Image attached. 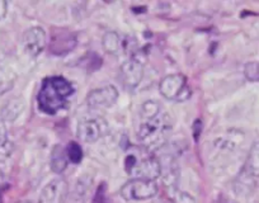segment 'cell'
I'll use <instances>...</instances> for the list:
<instances>
[{
	"label": "cell",
	"instance_id": "obj_1",
	"mask_svg": "<svg viewBox=\"0 0 259 203\" xmlns=\"http://www.w3.org/2000/svg\"><path fill=\"white\" fill-rule=\"evenodd\" d=\"M138 138L140 145L150 153L163 147L173 130L169 113L155 100L145 102L139 111Z\"/></svg>",
	"mask_w": 259,
	"mask_h": 203
},
{
	"label": "cell",
	"instance_id": "obj_20",
	"mask_svg": "<svg viewBox=\"0 0 259 203\" xmlns=\"http://www.w3.org/2000/svg\"><path fill=\"white\" fill-rule=\"evenodd\" d=\"M93 203H108V198H107V185H106V183H102L101 187L97 189L96 195H94Z\"/></svg>",
	"mask_w": 259,
	"mask_h": 203
},
{
	"label": "cell",
	"instance_id": "obj_13",
	"mask_svg": "<svg viewBox=\"0 0 259 203\" xmlns=\"http://www.w3.org/2000/svg\"><path fill=\"white\" fill-rule=\"evenodd\" d=\"M68 163L69 159L65 147H62L61 145H55L51 151V157H50V165H51L52 172L61 174L68 168Z\"/></svg>",
	"mask_w": 259,
	"mask_h": 203
},
{
	"label": "cell",
	"instance_id": "obj_15",
	"mask_svg": "<svg viewBox=\"0 0 259 203\" xmlns=\"http://www.w3.org/2000/svg\"><path fill=\"white\" fill-rule=\"evenodd\" d=\"M102 46L109 55H118L122 49V39L119 34L114 31L106 32L102 38Z\"/></svg>",
	"mask_w": 259,
	"mask_h": 203
},
{
	"label": "cell",
	"instance_id": "obj_2",
	"mask_svg": "<svg viewBox=\"0 0 259 203\" xmlns=\"http://www.w3.org/2000/svg\"><path fill=\"white\" fill-rule=\"evenodd\" d=\"M74 94V86L62 76H50L45 79L37 95L38 107L47 115H56L66 107Z\"/></svg>",
	"mask_w": 259,
	"mask_h": 203
},
{
	"label": "cell",
	"instance_id": "obj_3",
	"mask_svg": "<svg viewBox=\"0 0 259 203\" xmlns=\"http://www.w3.org/2000/svg\"><path fill=\"white\" fill-rule=\"evenodd\" d=\"M124 170L133 179L155 180L160 177L159 159L140 146H131L124 158Z\"/></svg>",
	"mask_w": 259,
	"mask_h": 203
},
{
	"label": "cell",
	"instance_id": "obj_22",
	"mask_svg": "<svg viewBox=\"0 0 259 203\" xmlns=\"http://www.w3.org/2000/svg\"><path fill=\"white\" fill-rule=\"evenodd\" d=\"M3 180H4V174H3V172L0 170V185L3 184Z\"/></svg>",
	"mask_w": 259,
	"mask_h": 203
},
{
	"label": "cell",
	"instance_id": "obj_11",
	"mask_svg": "<svg viewBox=\"0 0 259 203\" xmlns=\"http://www.w3.org/2000/svg\"><path fill=\"white\" fill-rule=\"evenodd\" d=\"M159 164H160V177L163 178L164 183L168 187L177 185L179 179V168L173 155H163L159 158Z\"/></svg>",
	"mask_w": 259,
	"mask_h": 203
},
{
	"label": "cell",
	"instance_id": "obj_16",
	"mask_svg": "<svg viewBox=\"0 0 259 203\" xmlns=\"http://www.w3.org/2000/svg\"><path fill=\"white\" fill-rule=\"evenodd\" d=\"M13 151V143L8 137V130L6 127L4 120L0 117V162L8 159Z\"/></svg>",
	"mask_w": 259,
	"mask_h": 203
},
{
	"label": "cell",
	"instance_id": "obj_7",
	"mask_svg": "<svg viewBox=\"0 0 259 203\" xmlns=\"http://www.w3.org/2000/svg\"><path fill=\"white\" fill-rule=\"evenodd\" d=\"M144 59L141 55H134L124 61L121 66V79L126 88H136L141 83L144 76Z\"/></svg>",
	"mask_w": 259,
	"mask_h": 203
},
{
	"label": "cell",
	"instance_id": "obj_6",
	"mask_svg": "<svg viewBox=\"0 0 259 203\" xmlns=\"http://www.w3.org/2000/svg\"><path fill=\"white\" fill-rule=\"evenodd\" d=\"M76 133H78L79 140L83 142H97L99 138L108 133V123L102 117L84 118L78 123Z\"/></svg>",
	"mask_w": 259,
	"mask_h": 203
},
{
	"label": "cell",
	"instance_id": "obj_5",
	"mask_svg": "<svg viewBox=\"0 0 259 203\" xmlns=\"http://www.w3.org/2000/svg\"><path fill=\"white\" fill-rule=\"evenodd\" d=\"M158 185L155 180L131 179L121 188V195L127 200H145L155 197Z\"/></svg>",
	"mask_w": 259,
	"mask_h": 203
},
{
	"label": "cell",
	"instance_id": "obj_23",
	"mask_svg": "<svg viewBox=\"0 0 259 203\" xmlns=\"http://www.w3.org/2000/svg\"><path fill=\"white\" fill-rule=\"evenodd\" d=\"M18 203H38V202H33V200H21Z\"/></svg>",
	"mask_w": 259,
	"mask_h": 203
},
{
	"label": "cell",
	"instance_id": "obj_10",
	"mask_svg": "<svg viewBox=\"0 0 259 203\" xmlns=\"http://www.w3.org/2000/svg\"><path fill=\"white\" fill-rule=\"evenodd\" d=\"M46 32L41 27H32L27 29L23 36L24 51L29 56H38L46 47Z\"/></svg>",
	"mask_w": 259,
	"mask_h": 203
},
{
	"label": "cell",
	"instance_id": "obj_9",
	"mask_svg": "<svg viewBox=\"0 0 259 203\" xmlns=\"http://www.w3.org/2000/svg\"><path fill=\"white\" fill-rule=\"evenodd\" d=\"M68 183L62 178H56L47 183L39 194L38 203H65L68 198Z\"/></svg>",
	"mask_w": 259,
	"mask_h": 203
},
{
	"label": "cell",
	"instance_id": "obj_12",
	"mask_svg": "<svg viewBox=\"0 0 259 203\" xmlns=\"http://www.w3.org/2000/svg\"><path fill=\"white\" fill-rule=\"evenodd\" d=\"M75 46L76 37L70 32H64V33H59L52 38L50 49L55 55H64V54L70 53Z\"/></svg>",
	"mask_w": 259,
	"mask_h": 203
},
{
	"label": "cell",
	"instance_id": "obj_8",
	"mask_svg": "<svg viewBox=\"0 0 259 203\" xmlns=\"http://www.w3.org/2000/svg\"><path fill=\"white\" fill-rule=\"evenodd\" d=\"M118 99V90L113 85L93 89L87 96V105L93 110H104L114 105Z\"/></svg>",
	"mask_w": 259,
	"mask_h": 203
},
{
	"label": "cell",
	"instance_id": "obj_21",
	"mask_svg": "<svg viewBox=\"0 0 259 203\" xmlns=\"http://www.w3.org/2000/svg\"><path fill=\"white\" fill-rule=\"evenodd\" d=\"M7 12H8V3L0 0V21L7 16Z\"/></svg>",
	"mask_w": 259,
	"mask_h": 203
},
{
	"label": "cell",
	"instance_id": "obj_18",
	"mask_svg": "<svg viewBox=\"0 0 259 203\" xmlns=\"http://www.w3.org/2000/svg\"><path fill=\"white\" fill-rule=\"evenodd\" d=\"M66 155H68L69 162L73 164H79L83 160V148L78 142H69L68 146L65 147Z\"/></svg>",
	"mask_w": 259,
	"mask_h": 203
},
{
	"label": "cell",
	"instance_id": "obj_17",
	"mask_svg": "<svg viewBox=\"0 0 259 203\" xmlns=\"http://www.w3.org/2000/svg\"><path fill=\"white\" fill-rule=\"evenodd\" d=\"M23 110V102L21 99H13L8 102L2 110V116L8 121H14Z\"/></svg>",
	"mask_w": 259,
	"mask_h": 203
},
{
	"label": "cell",
	"instance_id": "obj_19",
	"mask_svg": "<svg viewBox=\"0 0 259 203\" xmlns=\"http://www.w3.org/2000/svg\"><path fill=\"white\" fill-rule=\"evenodd\" d=\"M244 74L248 80L259 81V63L251 61V63L246 64L244 68Z\"/></svg>",
	"mask_w": 259,
	"mask_h": 203
},
{
	"label": "cell",
	"instance_id": "obj_14",
	"mask_svg": "<svg viewBox=\"0 0 259 203\" xmlns=\"http://www.w3.org/2000/svg\"><path fill=\"white\" fill-rule=\"evenodd\" d=\"M241 172H244L246 175L253 178V179L259 177V141L254 142L253 146L250 147L245 165H244Z\"/></svg>",
	"mask_w": 259,
	"mask_h": 203
},
{
	"label": "cell",
	"instance_id": "obj_4",
	"mask_svg": "<svg viewBox=\"0 0 259 203\" xmlns=\"http://www.w3.org/2000/svg\"><path fill=\"white\" fill-rule=\"evenodd\" d=\"M160 94L168 100L186 102L191 96V89L187 85V80L181 74H171L165 76L159 84Z\"/></svg>",
	"mask_w": 259,
	"mask_h": 203
}]
</instances>
